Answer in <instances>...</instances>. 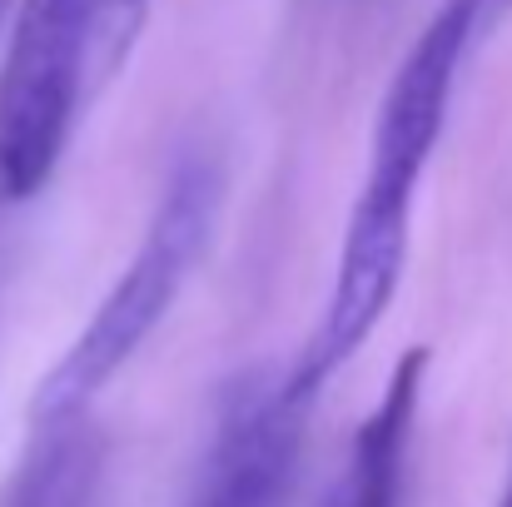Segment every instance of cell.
<instances>
[{
  "label": "cell",
  "mask_w": 512,
  "mask_h": 507,
  "mask_svg": "<svg viewBox=\"0 0 512 507\" xmlns=\"http://www.w3.org/2000/svg\"><path fill=\"white\" fill-rule=\"evenodd\" d=\"M478 30H483L478 0H443L433 10V20L418 30V40L408 45V55L398 60V70L378 100L373 140H368V174H363L348 224H343L329 304L304 343L299 363L284 373L294 398H304V403H314L329 388V378L378 334V324L403 284L418 189L433 165L438 140H443L458 70H463V55L478 40Z\"/></svg>",
  "instance_id": "cell-1"
},
{
  "label": "cell",
  "mask_w": 512,
  "mask_h": 507,
  "mask_svg": "<svg viewBox=\"0 0 512 507\" xmlns=\"http://www.w3.org/2000/svg\"><path fill=\"white\" fill-rule=\"evenodd\" d=\"M508 10H512V0H478V15H483V30H488V25H498V20H503Z\"/></svg>",
  "instance_id": "cell-8"
},
{
  "label": "cell",
  "mask_w": 512,
  "mask_h": 507,
  "mask_svg": "<svg viewBox=\"0 0 512 507\" xmlns=\"http://www.w3.org/2000/svg\"><path fill=\"white\" fill-rule=\"evenodd\" d=\"M493 507H512V468H508V483H503V493H498V503Z\"/></svg>",
  "instance_id": "cell-9"
},
{
  "label": "cell",
  "mask_w": 512,
  "mask_h": 507,
  "mask_svg": "<svg viewBox=\"0 0 512 507\" xmlns=\"http://www.w3.org/2000/svg\"><path fill=\"white\" fill-rule=\"evenodd\" d=\"M224 209V169L214 155H184L170 169L160 204L145 224L140 249L95 304L85 329L70 338L60 363L30 393V428H65L85 418V408L105 393V383L150 343V334L170 319L174 299L184 294L189 274L209 254Z\"/></svg>",
  "instance_id": "cell-2"
},
{
  "label": "cell",
  "mask_w": 512,
  "mask_h": 507,
  "mask_svg": "<svg viewBox=\"0 0 512 507\" xmlns=\"http://www.w3.org/2000/svg\"><path fill=\"white\" fill-rule=\"evenodd\" d=\"M309 403L294 398L284 373H249L214 428V448L189 507H274Z\"/></svg>",
  "instance_id": "cell-4"
},
{
  "label": "cell",
  "mask_w": 512,
  "mask_h": 507,
  "mask_svg": "<svg viewBox=\"0 0 512 507\" xmlns=\"http://www.w3.org/2000/svg\"><path fill=\"white\" fill-rule=\"evenodd\" d=\"M95 483V443L85 433V418L65 428L35 433V453L15 473L0 507H85Z\"/></svg>",
  "instance_id": "cell-6"
},
{
  "label": "cell",
  "mask_w": 512,
  "mask_h": 507,
  "mask_svg": "<svg viewBox=\"0 0 512 507\" xmlns=\"http://www.w3.org/2000/svg\"><path fill=\"white\" fill-rule=\"evenodd\" d=\"M145 20H150V0H100V10H95V45H90V90H105L125 70Z\"/></svg>",
  "instance_id": "cell-7"
},
{
  "label": "cell",
  "mask_w": 512,
  "mask_h": 507,
  "mask_svg": "<svg viewBox=\"0 0 512 507\" xmlns=\"http://www.w3.org/2000/svg\"><path fill=\"white\" fill-rule=\"evenodd\" d=\"M100 0H15L0 65V199H35L90 100V45Z\"/></svg>",
  "instance_id": "cell-3"
},
{
  "label": "cell",
  "mask_w": 512,
  "mask_h": 507,
  "mask_svg": "<svg viewBox=\"0 0 512 507\" xmlns=\"http://www.w3.org/2000/svg\"><path fill=\"white\" fill-rule=\"evenodd\" d=\"M423 373H428V348H408L373 413L353 428L348 443V463L334 488L329 507H403L408 488V448H413V428H418V398H423Z\"/></svg>",
  "instance_id": "cell-5"
}]
</instances>
